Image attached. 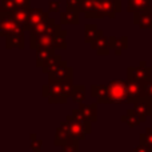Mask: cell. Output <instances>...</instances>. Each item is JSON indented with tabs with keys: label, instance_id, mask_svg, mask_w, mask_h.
Masks as SVG:
<instances>
[{
	"label": "cell",
	"instance_id": "32",
	"mask_svg": "<svg viewBox=\"0 0 152 152\" xmlns=\"http://www.w3.org/2000/svg\"><path fill=\"white\" fill-rule=\"evenodd\" d=\"M132 152H151V150L148 147H145V145H143V144H140L139 147H136Z\"/></svg>",
	"mask_w": 152,
	"mask_h": 152
},
{
	"label": "cell",
	"instance_id": "22",
	"mask_svg": "<svg viewBox=\"0 0 152 152\" xmlns=\"http://www.w3.org/2000/svg\"><path fill=\"white\" fill-rule=\"evenodd\" d=\"M53 48H66V31L59 28L53 35Z\"/></svg>",
	"mask_w": 152,
	"mask_h": 152
},
{
	"label": "cell",
	"instance_id": "2",
	"mask_svg": "<svg viewBox=\"0 0 152 152\" xmlns=\"http://www.w3.org/2000/svg\"><path fill=\"white\" fill-rule=\"evenodd\" d=\"M108 103H123L128 99V86L121 80H112L107 86Z\"/></svg>",
	"mask_w": 152,
	"mask_h": 152
},
{
	"label": "cell",
	"instance_id": "20",
	"mask_svg": "<svg viewBox=\"0 0 152 152\" xmlns=\"http://www.w3.org/2000/svg\"><path fill=\"white\" fill-rule=\"evenodd\" d=\"M110 47L115 50L116 55H119V53L127 47V39L126 37H119V39H116V37H113V36L110 37Z\"/></svg>",
	"mask_w": 152,
	"mask_h": 152
},
{
	"label": "cell",
	"instance_id": "9",
	"mask_svg": "<svg viewBox=\"0 0 152 152\" xmlns=\"http://www.w3.org/2000/svg\"><path fill=\"white\" fill-rule=\"evenodd\" d=\"M71 135L68 132V127H67V123H61V126L56 129V135H55V144L56 145H66L67 143L71 140Z\"/></svg>",
	"mask_w": 152,
	"mask_h": 152
},
{
	"label": "cell",
	"instance_id": "6",
	"mask_svg": "<svg viewBox=\"0 0 152 152\" xmlns=\"http://www.w3.org/2000/svg\"><path fill=\"white\" fill-rule=\"evenodd\" d=\"M75 118L80 120H88V121H96L97 120V108L96 104H88L84 105L80 104V108L72 112Z\"/></svg>",
	"mask_w": 152,
	"mask_h": 152
},
{
	"label": "cell",
	"instance_id": "12",
	"mask_svg": "<svg viewBox=\"0 0 152 152\" xmlns=\"http://www.w3.org/2000/svg\"><path fill=\"white\" fill-rule=\"evenodd\" d=\"M55 56L53 53V48L48 47V48H37V55H36V61L39 67H44L45 64L50 61V59Z\"/></svg>",
	"mask_w": 152,
	"mask_h": 152
},
{
	"label": "cell",
	"instance_id": "25",
	"mask_svg": "<svg viewBox=\"0 0 152 152\" xmlns=\"http://www.w3.org/2000/svg\"><path fill=\"white\" fill-rule=\"evenodd\" d=\"M84 97H86V91H84V87L83 86H76L74 92H72V100L76 103H83Z\"/></svg>",
	"mask_w": 152,
	"mask_h": 152
},
{
	"label": "cell",
	"instance_id": "16",
	"mask_svg": "<svg viewBox=\"0 0 152 152\" xmlns=\"http://www.w3.org/2000/svg\"><path fill=\"white\" fill-rule=\"evenodd\" d=\"M29 12H31V8H28V7H19L18 10L12 13V16L15 18V20L18 21V23H20L21 26L24 27V24H26L27 20H28Z\"/></svg>",
	"mask_w": 152,
	"mask_h": 152
},
{
	"label": "cell",
	"instance_id": "7",
	"mask_svg": "<svg viewBox=\"0 0 152 152\" xmlns=\"http://www.w3.org/2000/svg\"><path fill=\"white\" fill-rule=\"evenodd\" d=\"M48 19V15L45 12H43V10H39V8H32L31 12H29V16H28V20L27 23L24 24V29H32L37 26V24L43 23Z\"/></svg>",
	"mask_w": 152,
	"mask_h": 152
},
{
	"label": "cell",
	"instance_id": "4",
	"mask_svg": "<svg viewBox=\"0 0 152 152\" xmlns=\"http://www.w3.org/2000/svg\"><path fill=\"white\" fill-rule=\"evenodd\" d=\"M144 61H142V66L139 67H132V68L127 69V75H128V80L140 81V83H147L151 80V68L144 66Z\"/></svg>",
	"mask_w": 152,
	"mask_h": 152
},
{
	"label": "cell",
	"instance_id": "13",
	"mask_svg": "<svg viewBox=\"0 0 152 152\" xmlns=\"http://www.w3.org/2000/svg\"><path fill=\"white\" fill-rule=\"evenodd\" d=\"M135 23L142 28H152V13L150 12H135Z\"/></svg>",
	"mask_w": 152,
	"mask_h": 152
},
{
	"label": "cell",
	"instance_id": "27",
	"mask_svg": "<svg viewBox=\"0 0 152 152\" xmlns=\"http://www.w3.org/2000/svg\"><path fill=\"white\" fill-rule=\"evenodd\" d=\"M61 152H79V145H77V140L71 139L66 145H63V151Z\"/></svg>",
	"mask_w": 152,
	"mask_h": 152
},
{
	"label": "cell",
	"instance_id": "11",
	"mask_svg": "<svg viewBox=\"0 0 152 152\" xmlns=\"http://www.w3.org/2000/svg\"><path fill=\"white\" fill-rule=\"evenodd\" d=\"M127 8L131 12H150L151 0H128Z\"/></svg>",
	"mask_w": 152,
	"mask_h": 152
},
{
	"label": "cell",
	"instance_id": "23",
	"mask_svg": "<svg viewBox=\"0 0 152 152\" xmlns=\"http://www.w3.org/2000/svg\"><path fill=\"white\" fill-rule=\"evenodd\" d=\"M123 120H126L127 123H128V126L129 127H137L142 121H140V119H139V116H137V113H136V111H135V108L134 110H129L128 112H127V118L126 116H123Z\"/></svg>",
	"mask_w": 152,
	"mask_h": 152
},
{
	"label": "cell",
	"instance_id": "14",
	"mask_svg": "<svg viewBox=\"0 0 152 152\" xmlns=\"http://www.w3.org/2000/svg\"><path fill=\"white\" fill-rule=\"evenodd\" d=\"M92 96L97 103H108V89L107 86H92Z\"/></svg>",
	"mask_w": 152,
	"mask_h": 152
},
{
	"label": "cell",
	"instance_id": "31",
	"mask_svg": "<svg viewBox=\"0 0 152 152\" xmlns=\"http://www.w3.org/2000/svg\"><path fill=\"white\" fill-rule=\"evenodd\" d=\"M59 1H50V12H58L59 11Z\"/></svg>",
	"mask_w": 152,
	"mask_h": 152
},
{
	"label": "cell",
	"instance_id": "3",
	"mask_svg": "<svg viewBox=\"0 0 152 152\" xmlns=\"http://www.w3.org/2000/svg\"><path fill=\"white\" fill-rule=\"evenodd\" d=\"M24 31V27L20 23L15 20L12 15H1V21H0V32L1 36H10L13 34H20Z\"/></svg>",
	"mask_w": 152,
	"mask_h": 152
},
{
	"label": "cell",
	"instance_id": "21",
	"mask_svg": "<svg viewBox=\"0 0 152 152\" xmlns=\"http://www.w3.org/2000/svg\"><path fill=\"white\" fill-rule=\"evenodd\" d=\"M61 63H63V61H61L60 56L55 55V56H52V58L50 59V61H48V63L45 64L44 67H43V71H44V72H47V74L50 75V74H52V72L55 71L56 68H59Z\"/></svg>",
	"mask_w": 152,
	"mask_h": 152
},
{
	"label": "cell",
	"instance_id": "29",
	"mask_svg": "<svg viewBox=\"0 0 152 152\" xmlns=\"http://www.w3.org/2000/svg\"><path fill=\"white\" fill-rule=\"evenodd\" d=\"M83 0H67V8L72 11H80Z\"/></svg>",
	"mask_w": 152,
	"mask_h": 152
},
{
	"label": "cell",
	"instance_id": "5",
	"mask_svg": "<svg viewBox=\"0 0 152 152\" xmlns=\"http://www.w3.org/2000/svg\"><path fill=\"white\" fill-rule=\"evenodd\" d=\"M128 102L129 103H137L140 100H144V83L135 80H128Z\"/></svg>",
	"mask_w": 152,
	"mask_h": 152
},
{
	"label": "cell",
	"instance_id": "15",
	"mask_svg": "<svg viewBox=\"0 0 152 152\" xmlns=\"http://www.w3.org/2000/svg\"><path fill=\"white\" fill-rule=\"evenodd\" d=\"M94 48H96V51L99 52V55H107L110 51V39L102 35L99 39H96L94 42Z\"/></svg>",
	"mask_w": 152,
	"mask_h": 152
},
{
	"label": "cell",
	"instance_id": "33",
	"mask_svg": "<svg viewBox=\"0 0 152 152\" xmlns=\"http://www.w3.org/2000/svg\"><path fill=\"white\" fill-rule=\"evenodd\" d=\"M18 7H28V0H15Z\"/></svg>",
	"mask_w": 152,
	"mask_h": 152
},
{
	"label": "cell",
	"instance_id": "24",
	"mask_svg": "<svg viewBox=\"0 0 152 152\" xmlns=\"http://www.w3.org/2000/svg\"><path fill=\"white\" fill-rule=\"evenodd\" d=\"M60 86H61V91H63V95L64 96H69V95H72V92H74L75 89V86L74 83H72V77L69 79H66V80L60 81Z\"/></svg>",
	"mask_w": 152,
	"mask_h": 152
},
{
	"label": "cell",
	"instance_id": "34",
	"mask_svg": "<svg viewBox=\"0 0 152 152\" xmlns=\"http://www.w3.org/2000/svg\"><path fill=\"white\" fill-rule=\"evenodd\" d=\"M151 68H152V59H151Z\"/></svg>",
	"mask_w": 152,
	"mask_h": 152
},
{
	"label": "cell",
	"instance_id": "19",
	"mask_svg": "<svg viewBox=\"0 0 152 152\" xmlns=\"http://www.w3.org/2000/svg\"><path fill=\"white\" fill-rule=\"evenodd\" d=\"M61 24H77L79 23V11L67 10L61 13Z\"/></svg>",
	"mask_w": 152,
	"mask_h": 152
},
{
	"label": "cell",
	"instance_id": "26",
	"mask_svg": "<svg viewBox=\"0 0 152 152\" xmlns=\"http://www.w3.org/2000/svg\"><path fill=\"white\" fill-rule=\"evenodd\" d=\"M140 140H142L140 144L145 145V147H148L150 150H152V127L151 128H147V131H145L144 134L140 135Z\"/></svg>",
	"mask_w": 152,
	"mask_h": 152
},
{
	"label": "cell",
	"instance_id": "17",
	"mask_svg": "<svg viewBox=\"0 0 152 152\" xmlns=\"http://www.w3.org/2000/svg\"><path fill=\"white\" fill-rule=\"evenodd\" d=\"M103 35V32L100 29H97V27L95 24H89V26L86 27V42L88 43H94L96 39H99Z\"/></svg>",
	"mask_w": 152,
	"mask_h": 152
},
{
	"label": "cell",
	"instance_id": "35",
	"mask_svg": "<svg viewBox=\"0 0 152 152\" xmlns=\"http://www.w3.org/2000/svg\"><path fill=\"white\" fill-rule=\"evenodd\" d=\"M32 152H40V151H32Z\"/></svg>",
	"mask_w": 152,
	"mask_h": 152
},
{
	"label": "cell",
	"instance_id": "28",
	"mask_svg": "<svg viewBox=\"0 0 152 152\" xmlns=\"http://www.w3.org/2000/svg\"><path fill=\"white\" fill-rule=\"evenodd\" d=\"M144 100L152 103V80L144 83Z\"/></svg>",
	"mask_w": 152,
	"mask_h": 152
},
{
	"label": "cell",
	"instance_id": "1",
	"mask_svg": "<svg viewBox=\"0 0 152 152\" xmlns=\"http://www.w3.org/2000/svg\"><path fill=\"white\" fill-rule=\"evenodd\" d=\"M66 123H67L68 132H69L72 139L80 140L86 136V134H89V132H91V121L80 120V119L75 118L74 115L67 116Z\"/></svg>",
	"mask_w": 152,
	"mask_h": 152
},
{
	"label": "cell",
	"instance_id": "36",
	"mask_svg": "<svg viewBox=\"0 0 152 152\" xmlns=\"http://www.w3.org/2000/svg\"><path fill=\"white\" fill-rule=\"evenodd\" d=\"M151 120H152V118H151Z\"/></svg>",
	"mask_w": 152,
	"mask_h": 152
},
{
	"label": "cell",
	"instance_id": "10",
	"mask_svg": "<svg viewBox=\"0 0 152 152\" xmlns=\"http://www.w3.org/2000/svg\"><path fill=\"white\" fill-rule=\"evenodd\" d=\"M151 104L152 103L147 100H140V102L135 103V111H136L137 116H139L140 121H145L151 115Z\"/></svg>",
	"mask_w": 152,
	"mask_h": 152
},
{
	"label": "cell",
	"instance_id": "8",
	"mask_svg": "<svg viewBox=\"0 0 152 152\" xmlns=\"http://www.w3.org/2000/svg\"><path fill=\"white\" fill-rule=\"evenodd\" d=\"M72 75V69L66 66V63H61L59 68H56L52 74H50V83L52 81H63L66 79H69Z\"/></svg>",
	"mask_w": 152,
	"mask_h": 152
},
{
	"label": "cell",
	"instance_id": "30",
	"mask_svg": "<svg viewBox=\"0 0 152 152\" xmlns=\"http://www.w3.org/2000/svg\"><path fill=\"white\" fill-rule=\"evenodd\" d=\"M40 145H42V142H40L39 139L32 140V143H31V148H32V151H40Z\"/></svg>",
	"mask_w": 152,
	"mask_h": 152
},
{
	"label": "cell",
	"instance_id": "18",
	"mask_svg": "<svg viewBox=\"0 0 152 152\" xmlns=\"http://www.w3.org/2000/svg\"><path fill=\"white\" fill-rule=\"evenodd\" d=\"M11 47H18V48H23L24 47V37H23V32L20 34H13L7 36V48Z\"/></svg>",
	"mask_w": 152,
	"mask_h": 152
}]
</instances>
